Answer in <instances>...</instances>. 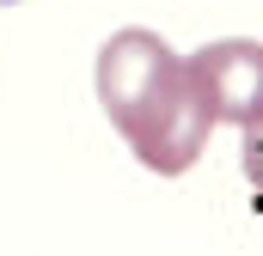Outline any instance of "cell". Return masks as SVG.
Masks as SVG:
<instances>
[{"label": "cell", "instance_id": "obj_3", "mask_svg": "<svg viewBox=\"0 0 263 256\" xmlns=\"http://www.w3.org/2000/svg\"><path fill=\"white\" fill-rule=\"evenodd\" d=\"M245 171H251V183H257V207H263V122L245 134Z\"/></svg>", "mask_w": 263, "mask_h": 256}, {"label": "cell", "instance_id": "obj_1", "mask_svg": "<svg viewBox=\"0 0 263 256\" xmlns=\"http://www.w3.org/2000/svg\"><path fill=\"white\" fill-rule=\"evenodd\" d=\"M98 104L110 110L117 134L129 140V153L159 171V177H184L202 159L208 134H214V116L190 86V67L184 55L153 37V31H117L104 49H98Z\"/></svg>", "mask_w": 263, "mask_h": 256}, {"label": "cell", "instance_id": "obj_2", "mask_svg": "<svg viewBox=\"0 0 263 256\" xmlns=\"http://www.w3.org/2000/svg\"><path fill=\"white\" fill-rule=\"evenodd\" d=\"M184 67L214 122H233L245 134L263 122V43H251V37L202 43L196 55H184Z\"/></svg>", "mask_w": 263, "mask_h": 256}]
</instances>
